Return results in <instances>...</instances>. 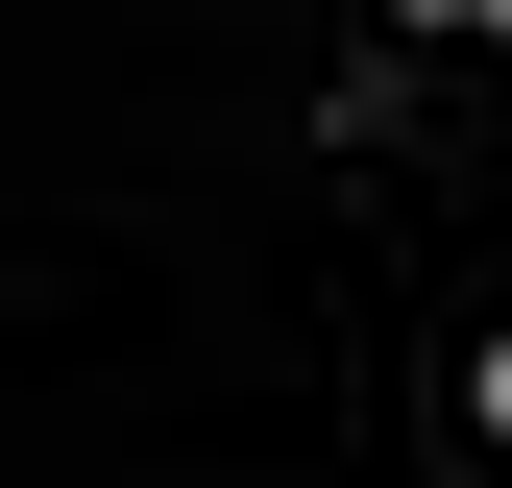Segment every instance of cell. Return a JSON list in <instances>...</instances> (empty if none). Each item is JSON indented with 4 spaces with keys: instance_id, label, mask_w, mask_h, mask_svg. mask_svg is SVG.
<instances>
[{
    "instance_id": "1",
    "label": "cell",
    "mask_w": 512,
    "mask_h": 488,
    "mask_svg": "<svg viewBox=\"0 0 512 488\" xmlns=\"http://www.w3.org/2000/svg\"><path fill=\"white\" fill-rule=\"evenodd\" d=\"M488 440H512V342H488Z\"/></svg>"
}]
</instances>
